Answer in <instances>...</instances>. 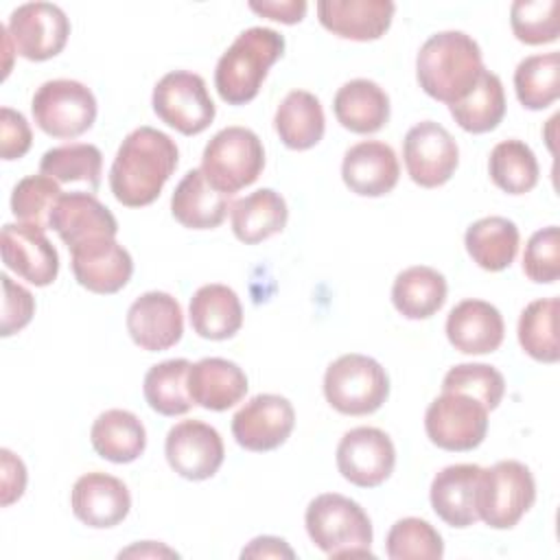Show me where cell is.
<instances>
[{
  "instance_id": "35",
  "label": "cell",
  "mask_w": 560,
  "mask_h": 560,
  "mask_svg": "<svg viewBox=\"0 0 560 560\" xmlns=\"http://www.w3.org/2000/svg\"><path fill=\"white\" fill-rule=\"evenodd\" d=\"M188 370H190L188 359H168L151 365L142 383V394L147 405L160 416H168V418L188 413L192 407V400L186 387Z\"/></svg>"
},
{
  "instance_id": "22",
  "label": "cell",
  "mask_w": 560,
  "mask_h": 560,
  "mask_svg": "<svg viewBox=\"0 0 560 560\" xmlns=\"http://www.w3.org/2000/svg\"><path fill=\"white\" fill-rule=\"evenodd\" d=\"M503 315L486 300H462L446 317L448 343L464 354L494 352L503 343Z\"/></svg>"
},
{
  "instance_id": "39",
  "label": "cell",
  "mask_w": 560,
  "mask_h": 560,
  "mask_svg": "<svg viewBox=\"0 0 560 560\" xmlns=\"http://www.w3.org/2000/svg\"><path fill=\"white\" fill-rule=\"evenodd\" d=\"M558 298H540L529 302L518 317V343L532 359L540 363H556L558 350Z\"/></svg>"
},
{
  "instance_id": "34",
  "label": "cell",
  "mask_w": 560,
  "mask_h": 560,
  "mask_svg": "<svg viewBox=\"0 0 560 560\" xmlns=\"http://www.w3.org/2000/svg\"><path fill=\"white\" fill-rule=\"evenodd\" d=\"M453 120L468 133H488L505 116V92L501 79L483 70L472 90L457 103L448 105Z\"/></svg>"
},
{
  "instance_id": "4",
  "label": "cell",
  "mask_w": 560,
  "mask_h": 560,
  "mask_svg": "<svg viewBox=\"0 0 560 560\" xmlns=\"http://www.w3.org/2000/svg\"><path fill=\"white\" fill-rule=\"evenodd\" d=\"M304 525L313 545L330 558H372V521L350 497L339 492L317 494L304 512Z\"/></svg>"
},
{
  "instance_id": "25",
  "label": "cell",
  "mask_w": 560,
  "mask_h": 560,
  "mask_svg": "<svg viewBox=\"0 0 560 560\" xmlns=\"http://www.w3.org/2000/svg\"><path fill=\"white\" fill-rule=\"evenodd\" d=\"M50 228L70 247L94 238V236H116L118 221L105 203H101L92 192L74 190L63 192L50 214Z\"/></svg>"
},
{
  "instance_id": "17",
  "label": "cell",
  "mask_w": 560,
  "mask_h": 560,
  "mask_svg": "<svg viewBox=\"0 0 560 560\" xmlns=\"http://www.w3.org/2000/svg\"><path fill=\"white\" fill-rule=\"evenodd\" d=\"M2 262L22 280L48 287L59 273V254L46 230L31 223H4L0 234Z\"/></svg>"
},
{
  "instance_id": "31",
  "label": "cell",
  "mask_w": 560,
  "mask_h": 560,
  "mask_svg": "<svg viewBox=\"0 0 560 560\" xmlns=\"http://www.w3.org/2000/svg\"><path fill=\"white\" fill-rule=\"evenodd\" d=\"M273 127L287 149H313L326 131L324 107L315 94L306 90H291L276 109Z\"/></svg>"
},
{
  "instance_id": "6",
  "label": "cell",
  "mask_w": 560,
  "mask_h": 560,
  "mask_svg": "<svg viewBox=\"0 0 560 560\" xmlns=\"http://www.w3.org/2000/svg\"><path fill=\"white\" fill-rule=\"evenodd\" d=\"M265 168V149L260 138L247 127H225L217 131L203 149L201 171L208 184L223 192L234 195L252 186Z\"/></svg>"
},
{
  "instance_id": "15",
  "label": "cell",
  "mask_w": 560,
  "mask_h": 560,
  "mask_svg": "<svg viewBox=\"0 0 560 560\" xmlns=\"http://www.w3.org/2000/svg\"><path fill=\"white\" fill-rule=\"evenodd\" d=\"M295 427V409L280 394L249 398L232 418L236 444L252 453H267L287 442Z\"/></svg>"
},
{
  "instance_id": "32",
  "label": "cell",
  "mask_w": 560,
  "mask_h": 560,
  "mask_svg": "<svg viewBox=\"0 0 560 560\" xmlns=\"http://www.w3.org/2000/svg\"><path fill=\"white\" fill-rule=\"evenodd\" d=\"M446 278L427 265L402 269L392 284V304L407 319H429L446 302Z\"/></svg>"
},
{
  "instance_id": "27",
  "label": "cell",
  "mask_w": 560,
  "mask_h": 560,
  "mask_svg": "<svg viewBox=\"0 0 560 560\" xmlns=\"http://www.w3.org/2000/svg\"><path fill=\"white\" fill-rule=\"evenodd\" d=\"M188 319L192 330L210 341L234 337L243 326V306L234 289L210 282L199 287L188 304Z\"/></svg>"
},
{
  "instance_id": "5",
  "label": "cell",
  "mask_w": 560,
  "mask_h": 560,
  "mask_svg": "<svg viewBox=\"0 0 560 560\" xmlns=\"http://www.w3.org/2000/svg\"><path fill=\"white\" fill-rule=\"evenodd\" d=\"M326 402L343 416H368L383 407L389 396V376L385 368L359 352L341 354L324 374Z\"/></svg>"
},
{
  "instance_id": "42",
  "label": "cell",
  "mask_w": 560,
  "mask_h": 560,
  "mask_svg": "<svg viewBox=\"0 0 560 560\" xmlns=\"http://www.w3.org/2000/svg\"><path fill=\"white\" fill-rule=\"evenodd\" d=\"M558 0H516L510 7V26L518 42L527 46L551 44L560 35Z\"/></svg>"
},
{
  "instance_id": "33",
  "label": "cell",
  "mask_w": 560,
  "mask_h": 560,
  "mask_svg": "<svg viewBox=\"0 0 560 560\" xmlns=\"http://www.w3.org/2000/svg\"><path fill=\"white\" fill-rule=\"evenodd\" d=\"M518 243L521 234L516 223L497 214L477 219L464 234L468 256L486 271L508 269L516 258Z\"/></svg>"
},
{
  "instance_id": "21",
  "label": "cell",
  "mask_w": 560,
  "mask_h": 560,
  "mask_svg": "<svg viewBox=\"0 0 560 560\" xmlns=\"http://www.w3.org/2000/svg\"><path fill=\"white\" fill-rule=\"evenodd\" d=\"M392 0H319V24L341 39L374 42L392 26Z\"/></svg>"
},
{
  "instance_id": "50",
  "label": "cell",
  "mask_w": 560,
  "mask_h": 560,
  "mask_svg": "<svg viewBox=\"0 0 560 560\" xmlns=\"http://www.w3.org/2000/svg\"><path fill=\"white\" fill-rule=\"evenodd\" d=\"M118 556L122 558V556H177V553L171 551L168 547L155 545L153 540H144V542H140V545H133V547L120 551Z\"/></svg>"
},
{
  "instance_id": "8",
  "label": "cell",
  "mask_w": 560,
  "mask_h": 560,
  "mask_svg": "<svg viewBox=\"0 0 560 560\" xmlns=\"http://www.w3.org/2000/svg\"><path fill=\"white\" fill-rule=\"evenodd\" d=\"M31 112L46 136L77 138L94 125L96 98L81 81L52 79L35 90Z\"/></svg>"
},
{
  "instance_id": "46",
  "label": "cell",
  "mask_w": 560,
  "mask_h": 560,
  "mask_svg": "<svg viewBox=\"0 0 560 560\" xmlns=\"http://www.w3.org/2000/svg\"><path fill=\"white\" fill-rule=\"evenodd\" d=\"M33 144V133L26 122V118L11 109L2 107L0 109V155L2 160H20L28 153Z\"/></svg>"
},
{
  "instance_id": "23",
  "label": "cell",
  "mask_w": 560,
  "mask_h": 560,
  "mask_svg": "<svg viewBox=\"0 0 560 560\" xmlns=\"http://www.w3.org/2000/svg\"><path fill=\"white\" fill-rule=\"evenodd\" d=\"M481 466L477 464H451L435 472L429 499L433 512L451 527L464 529L479 521L477 514V486Z\"/></svg>"
},
{
  "instance_id": "38",
  "label": "cell",
  "mask_w": 560,
  "mask_h": 560,
  "mask_svg": "<svg viewBox=\"0 0 560 560\" xmlns=\"http://www.w3.org/2000/svg\"><path fill=\"white\" fill-rule=\"evenodd\" d=\"M516 98L525 109H545L560 96V55H529L514 70Z\"/></svg>"
},
{
  "instance_id": "43",
  "label": "cell",
  "mask_w": 560,
  "mask_h": 560,
  "mask_svg": "<svg viewBox=\"0 0 560 560\" xmlns=\"http://www.w3.org/2000/svg\"><path fill=\"white\" fill-rule=\"evenodd\" d=\"M442 392H462L477 398L488 411L497 409L505 394L503 374L488 363H459L453 365L444 381Z\"/></svg>"
},
{
  "instance_id": "2",
  "label": "cell",
  "mask_w": 560,
  "mask_h": 560,
  "mask_svg": "<svg viewBox=\"0 0 560 560\" xmlns=\"http://www.w3.org/2000/svg\"><path fill=\"white\" fill-rule=\"evenodd\" d=\"M483 70L481 48L464 31L431 35L416 57L418 85L427 96L446 105L462 101Z\"/></svg>"
},
{
  "instance_id": "40",
  "label": "cell",
  "mask_w": 560,
  "mask_h": 560,
  "mask_svg": "<svg viewBox=\"0 0 560 560\" xmlns=\"http://www.w3.org/2000/svg\"><path fill=\"white\" fill-rule=\"evenodd\" d=\"M387 558L392 560H440L444 542L440 532L424 518H398L385 538Z\"/></svg>"
},
{
  "instance_id": "3",
  "label": "cell",
  "mask_w": 560,
  "mask_h": 560,
  "mask_svg": "<svg viewBox=\"0 0 560 560\" xmlns=\"http://www.w3.org/2000/svg\"><path fill=\"white\" fill-rule=\"evenodd\" d=\"M284 55V37L269 26L245 28L219 57L214 88L223 103L245 105L254 101L269 68Z\"/></svg>"
},
{
  "instance_id": "12",
  "label": "cell",
  "mask_w": 560,
  "mask_h": 560,
  "mask_svg": "<svg viewBox=\"0 0 560 560\" xmlns=\"http://www.w3.org/2000/svg\"><path fill=\"white\" fill-rule=\"evenodd\" d=\"M7 33L15 52L28 61L57 57L70 37V20L52 2H24L11 11Z\"/></svg>"
},
{
  "instance_id": "10",
  "label": "cell",
  "mask_w": 560,
  "mask_h": 560,
  "mask_svg": "<svg viewBox=\"0 0 560 560\" xmlns=\"http://www.w3.org/2000/svg\"><path fill=\"white\" fill-rule=\"evenodd\" d=\"M427 438L444 451H472L488 433V409L462 392H442L424 413Z\"/></svg>"
},
{
  "instance_id": "9",
  "label": "cell",
  "mask_w": 560,
  "mask_h": 560,
  "mask_svg": "<svg viewBox=\"0 0 560 560\" xmlns=\"http://www.w3.org/2000/svg\"><path fill=\"white\" fill-rule=\"evenodd\" d=\"M151 105L164 125L184 136L206 131L217 116L203 77L188 70L166 72L153 88Z\"/></svg>"
},
{
  "instance_id": "18",
  "label": "cell",
  "mask_w": 560,
  "mask_h": 560,
  "mask_svg": "<svg viewBox=\"0 0 560 560\" xmlns=\"http://www.w3.org/2000/svg\"><path fill=\"white\" fill-rule=\"evenodd\" d=\"M127 332L147 352L173 348L184 335V313L179 302L166 291H147L127 311Z\"/></svg>"
},
{
  "instance_id": "36",
  "label": "cell",
  "mask_w": 560,
  "mask_h": 560,
  "mask_svg": "<svg viewBox=\"0 0 560 560\" xmlns=\"http://www.w3.org/2000/svg\"><path fill=\"white\" fill-rule=\"evenodd\" d=\"M488 173L497 188L508 195H525L538 184L540 166L534 151L516 138L494 144L488 158Z\"/></svg>"
},
{
  "instance_id": "24",
  "label": "cell",
  "mask_w": 560,
  "mask_h": 560,
  "mask_svg": "<svg viewBox=\"0 0 560 560\" xmlns=\"http://www.w3.org/2000/svg\"><path fill=\"white\" fill-rule=\"evenodd\" d=\"M186 387L192 405L208 411H225L245 398L249 385L238 363L221 357H206L190 363Z\"/></svg>"
},
{
  "instance_id": "28",
  "label": "cell",
  "mask_w": 560,
  "mask_h": 560,
  "mask_svg": "<svg viewBox=\"0 0 560 560\" xmlns=\"http://www.w3.org/2000/svg\"><path fill=\"white\" fill-rule=\"evenodd\" d=\"M332 112L343 129L352 133H374L389 120V96L376 81L352 79L337 90Z\"/></svg>"
},
{
  "instance_id": "20",
  "label": "cell",
  "mask_w": 560,
  "mask_h": 560,
  "mask_svg": "<svg viewBox=\"0 0 560 560\" xmlns=\"http://www.w3.org/2000/svg\"><path fill=\"white\" fill-rule=\"evenodd\" d=\"M400 177L396 151L381 140H363L343 153L341 179L359 197H383Z\"/></svg>"
},
{
  "instance_id": "11",
  "label": "cell",
  "mask_w": 560,
  "mask_h": 560,
  "mask_svg": "<svg viewBox=\"0 0 560 560\" xmlns=\"http://www.w3.org/2000/svg\"><path fill=\"white\" fill-rule=\"evenodd\" d=\"M402 160L413 184L438 188L455 175L459 147L446 127L435 120H422L405 133Z\"/></svg>"
},
{
  "instance_id": "29",
  "label": "cell",
  "mask_w": 560,
  "mask_h": 560,
  "mask_svg": "<svg viewBox=\"0 0 560 560\" xmlns=\"http://www.w3.org/2000/svg\"><path fill=\"white\" fill-rule=\"evenodd\" d=\"M289 219L287 201L273 188H260L232 201L230 221L234 236L245 245H256L284 230Z\"/></svg>"
},
{
  "instance_id": "44",
  "label": "cell",
  "mask_w": 560,
  "mask_h": 560,
  "mask_svg": "<svg viewBox=\"0 0 560 560\" xmlns=\"http://www.w3.org/2000/svg\"><path fill=\"white\" fill-rule=\"evenodd\" d=\"M523 273L538 284H551L560 276V232L547 225L534 232L523 252Z\"/></svg>"
},
{
  "instance_id": "48",
  "label": "cell",
  "mask_w": 560,
  "mask_h": 560,
  "mask_svg": "<svg viewBox=\"0 0 560 560\" xmlns=\"http://www.w3.org/2000/svg\"><path fill=\"white\" fill-rule=\"evenodd\" d=\"M306 2L304 0H262V2H249V9L262 18L282 22V24H298L306 15Z\"/></svg>"
},
{
  "instance_id": "7",
  "label": "cell",
  "mask_w": 560,
  "mask_h": 560,
  "mask_svg": "<svg viewBox=\"0 0 560 560\" xmlns=\"http://www.w3.org/2000/svg\"><path fill=\"white\" fill-rule=\"evenodd\" d=\"M536 481L516 459H501L481 468L477 486V514L492 529H512L534 505Z\"/></svg>"
},
{
  "instance_id": "19",
  "label": "cell",
  "mask_w": 560,
  "mask_h": 560,
  "mask_svg": "<svg viewBox=\"0 0 560 560\" xmlns=\"http://www.w3.org/2000/svg\"><path fill=\"white\" fill-rule=\"evenodd\" d=\"M70 508L83 525L92 529H109L127 518L131 494L118 477L94 470L74 481Z\"/></svg>"
},
{
  "instance_id": "1",
  "label": "cell",
  "mask_w": 560,
  "mask_h": 560,
  "mask_svg": "<svg viewBox=\"0 0 560 560\" xmlns=\"http://www.w3.org/2000/svg\"><path fill=\"white\" fill-rule=\"evenodd\" d=\"M179 162L175 140L149 125L125 136L109 168V188L118 203L144 208L153 203Z\"/></svg>"
},
{
  "instance_id": "37",
  "label": "cell",
  "mask_w": 560,
  "mask_h": 560,
  "mask_svg": "<svg viewBox=\"0 0 560 560\" xmlns=\"http://www.w3.org/2000/svg\"><path fill=\"white\" fill-rule=\"evenodd\" d=\"M39 173L52 177L59 184L81 182L92 192L101 186L103 153L96 144L70 142L48 149L39 160Z\"/></svg>"
},
{
  "instance_id": "16",
  "label": "cell",
  "mask_w": 560,
  "mask_h": 560,
  "mask_svg": "<svg viewBox=\"0 0 560 560\" xmlns=\"http://www.w3.org/2000/svg\"><path fill=\"white\" fill-rule=\"evenodd\" d=\"M70 265L77 282L98 295L118 293L133 273V258L116 236H94L70 247Z\"/></svg>"
},
{
  "instance_id": "30",
  "label": "cell",
  "mask_w": 560,
  "mask_h": 560,
  "mask_svg": "<svg viewBox=\"0 0 560 560\" xmlns=\"http://www.w3.org/2000/svg\"><path fill=\"white\" fill-rule=\"evenodd\" d=\"M90 442L98 457L112 464H129L144 453L147 429L133 411L107 409L94 420Z\"/></svg>"
},
{
  "instance_id": "41",
  "label": "cell",
  "mask_w": 560,
  "mask_h": 560,
  "mask_svg": "<svg viewBox=\"0 0 560 560\" xmlns=\"http://www.w3.org/2000/svg\"><path fill=\"white\" fill-rule=\"evenodd\" d=\"M59 182L52 177L37 173L26 175L13 186L11 192V212L18 219V223H31L39 228H50V214L61 197Z\"/></svg>"
},
{
  "instance_id": "13",
  "label": "cell",
  "mask_w": 560,
  "mask_h": 560,
  "mask_svg": "<svg viewBox=\"0 0 560 560\" xmlns=\"http://www.w3.org/2000/svg\"><path fill=\"white\" fill-rule=\"evenodd\" d=\"M396 466L392 438L376 427H354L337 444V468L357 488H376Z\"/></svg>"
},
{
  "instance_id": "45",
  "label": "cell",
  "mask_w": 560,
  "mask_h": 560,
  "mask_svg": "<svg viewBox=\"0 0 560 560\" xmlns=\"http://www.w3.org/2000/svg\"><path fill=\"white\" fill-rule=\"evenodd\" d=\"M0 280H2V291H4L0 335L11 337L31 324V319L35 315V298L28 289L13 282L7 273H2Z\"/></svg>"
},
{
  "instance_id": "26",
  "label": "cell",
  "mask_w": 560,
  "mask_h": 560,
  "mask_svg": "<svg viewBox=\"0 0 560 560\" xmlns=\"http://www.w3.org/2000/svg\"><path fill=\"white\" fill-rule=\"evenodd\" d=\"M230 206V195L214 190L201 168H190L171 197V214L188 230L219 228Z\"/></svg>"
},
{
  "instance_id": "47",
  "label": "cell",
  "mask_w": 560,
  "mask_h": 560,
  "mask_svg": "<svg viewBox=\"0 0 560 560\" xmlns=\"http://www.w3.org/2000/svg\"><path fill=\"white\" fill-rule=\"evenodd\" d=\"M0 503L2 508H9L11 503H15L24 490H26V466L24 462L9 448H0Z\"/></svg>"
},
{
  "instance_id": "14",
  "label": "cell",
  "mask_w": 560,
  "mask_h": 560,
  "mask_svg": "<svg viewBox=\"0 0 560 560\" xmlns=\"http://www.w3.org/2000/svg\"><path fill=\"white\" fill-rule=\"evenodd\" d=\"M164 455L168 466L188 481H203L217 475L225 446L221 433L201 420H182L166 433Z\"/></svg>"
},
{
  "instance_id": "49",
  "label": "cell",
  "mask_w": 560,
  "mask_h": 560,
  "mask_svg": "<svg viewBox=\"0 0 560 560\" xmlns=\"http://www.w3.org/2000/svg\"><path fill=\"white\" fill-rule=\"evenodd\" d=\"M241 558H295V551L287 545V540L278 536H258L249 540V545L241 551Z\"/></svg>"
}]
</instances>
